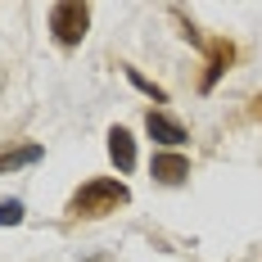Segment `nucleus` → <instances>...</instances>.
Wrapping results in <instances>:
<instances>
[{
	"mask_svg": "<svg viewBox=\"0 0 262 262\" xmlns=\"http://www.w3.org/2000/svg\"><path fill=\"white\" fill-rule=\"evenodd\" d=\"M127 199H131V190L122 181L95 177V181H86L77 194H73V212H77V217H104V212H118Z\"/></svg>",
	"mask_w": 262,
	"mask_h": 262,
	"instance_id": "1",
	"label": "nucleus"
},
{
	"mask_svg": "<svg viewBox=\"0 0 262 262\" xmlns=\"http://www.w3.org/2000/svg\"><path fill=\"white\" fill-rule=\"evenodd\" d=\"M86 27H91V9L77 5V0H63V5L50 9V32H54L59 46H81Z\"/></svg>",
	"mask_w": 262,
	"mask_h": 262,
	"instance_id": "2",
	"label": "nucleus"
},
{
	"mask_svg": "<svg viewBox=\"0 0 262 262\" xmlns=\"http://www.w3.org/2000/svg\"><path fill=\"white\" fill-rule=\"evenodd\" d=\"M149 172H154V181L177 185V181H185V177H190V158H185V154H154Z\"/></svg>",
	"mask_w": 262,
	"mask_h": 262,
	"instance_id": "3",
	"label": "nucleus"
},
{
	"mask_svg": "<svg viewBox=\"0 0 262 262\" xmlns=\"http://www.w3.org/2000/svg\"><path fill=\"white\" fill-rule=\"evenodd\" d=\"M145 131L154 136L158 145H172V149L185 140V127H181V122H172L167 113H154V108H149V118H145Z\"/></svg>",
	"mask_w": 262,
	"mask_h": 262,
	"instance_id": "4",
	"label": "nucleus"
},
{
	"mask_svg": "<svg viewBox=\"0 0 262 262\" xmlns=\"http://www.w3.org/2000/svg\"><path fill=\"white\" fill-rule=\"evenodd\" d=\"M108 158L118 163V172H131V167H136V140H131L127 127L108 131Z\"/></svg>",
	"mask_w": 262,
	"mask_h": 262,
	"instance_id": "5",
	"label": "nucleus"
},
{
	"mask_svg": "<svg viewBox=\"0 0 262 262\" xmlns=\"http://www.w3.org/2000/svg\"><path fill=\"white\" fill-rule=\"evenodd\" d=\"M231 59H235V50H231V46H226V41H217V46H212V59H208V73H204V91H212V86H217V77H222V73H226V63H231Z\"/></svg>",
	"mask_w": 262,
	"mask_h": 262,
	"instance_id": "6",
	"label": "nucleus"
},
{
	"mask_svg": "<svg viewBox=\"0 0 262 262\" xmlns=\"http://www.w3.org/2000/svg\"><path fill=\"white\" fill-rule=\"evenodd\" d=\"M36 158H41V145H23V149H9V154H0V172L27 167V163H36Z\"/></svg>",
	"mask_w": 262,
	"mask_h": 262,
	"instance_id": "7",
	"label": "nucleus"
},
{
	"mask_svg": "<svg viewBox=\"0 0 262 262\" xmlns=\"http://www.w3.org/2000/svg\"><path fill=\"white\" fill-rule=\"evenodd\" d=\"M18 222H23V204L18 199H5L0 204V226H18Z\"/></svg>",
	"mask_w": 262,
	"mask_h": 262,
	"instance_id": "8",
	"label": "nucleus"
},
{
	"mask_svg": "<svg viewBox=\"0 0 262 262\" xmlns=\"http://www.w3.org/2000/svg\"><path fill=\"white\" fill-rule=\"evenodd\" d=\"M127 77H131V86H140L145 95H154V100H167V95H163V86H154V81H145V77H140V73H136V68H131Z\"/></svg>",
	"mask_w": 262,
	"mask_h": 262,
	"instance_id": "9",
	"label": "nucleus"
}]
</instances>
